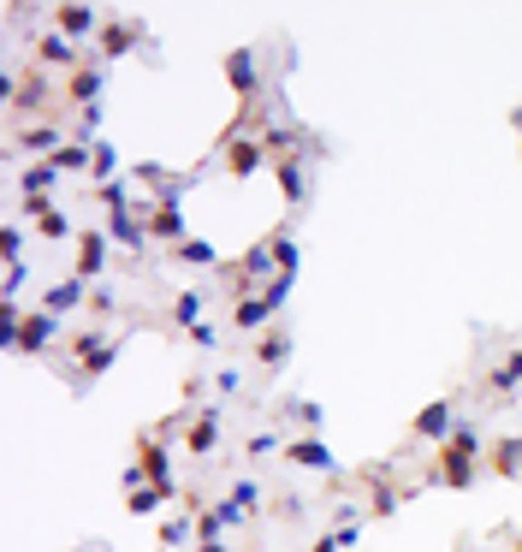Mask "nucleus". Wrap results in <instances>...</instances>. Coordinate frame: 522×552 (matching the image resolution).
<instances>
[{"instance_id":"2eb2a0df","label":"nucleus","mask_w":522,"mask_h":552,"mask_svg":"<svg viewBox=\"0 0 522 552\" xmlns=\"http://www.w3.org/2000/svg\"><path fill=\"white\" fill-rule=\"evenodd\" d=\"M261 363H286V333H279V339H267V345H261Z\"/></svg>"},{"instance_id":"f257e3e1","label":"nucleus","mask_w":522,"mask_h":552,"mask_svg":"<svg viewBox=\"0 0 522 552\" xmlns=\"http://www.w3.org/2000/svg\"><path fill=\"white\" fill-rule=\"evenodd\" d=\"M101 256H107V244H101V232H84V238H77V279H95L101 267Z\"/></svg>"},{"instance_id":"a211bd4d","label":"nucleus","mask_w":522,"mask_h":552,"mask_svg":"<svg viewBox=\"0 0 522 552\" xmlns=\"http://www.w3.org/2000/svg\"><path fill=\"white\" fill-rule=\"evenodd\" d=\"M107 173H113V149L101 143V149H95V178H107Z\"/></svg>"},{"instance_id":"4468645a","label":"nucleus","mask_w":522,"mask_h":552,"mask_svg":"<svg viewBox=\"0 0 522 552\" xmlns=\"http://www.w3.org/2000/svg\"><path fill=\"white\" fill-rule=\"evenodd\" d=\"M517 380H522V351H517V356H510V363H505V368H498V386H517Z\"/></svg>"},{"instance_id":"f8f14e48","label":"nucleus","mask_w":522,"mask_h":552,"mask_svg":"<svg viewBox=\"0 0 522 552\" xmlns=\"http://www.w3.org/2000/svg\"><path fill=\"white\" fill-rule=\"evenodd\" d=\"M25 143H30V149H60V131H54V125H30Z\"/></svg>"},{"instance_id":"39448f33","label":"nucleus","mask_w":522,"mask_h":552,"mask_svg":"<svg viewBox=\"0 0 522 552\" xmlns=\"http://www.w3.org/2000/svg\"><path fill=\"white\" fill-rule=\"evenodd\" d=\"M60 30H65V36H89V30H95V13H84V6H65V13H60Z\"/></svg>"},{"instance_id":"6e6552de","label":"nucleus","mask_w":522,"mask_h":552,"mask_svg":"<svg viewBox=\"0 0 522 552\" xmlns=\"http://www.w3.org/2000/svg\"><path fill=\"white\" fill-rule=\"evenodd\" d=\"M113 238H119V244H143V220H131V214H113Z\"/></svg>"},{"instance_id":"f3484780","label":"nucleus","mask_w":522,"mask_h":552,"mask_svg":"<svg viewBox=\"0 0 522 552\" xmlns=\"http://www.w3.org/2000/svg\"><path fill=\"white\" fill-rule=\"evenodd\" d=\"M95 89H101V72H84V77L72 84V95H95Z\"/></svg>"},{"instance_id":"20e7f679","label":"nucleus","mask_w":522,"mask_h":552,"mask_svg":"<svg viewBox=\"0 0 522 552\" xmlns=\"http://www.w3.org/2000/svg\"><path fill=\"white\" fill-rule=\"evenodd\" d=\"M226 72H232L237 89H256V54H232V60H226Z\"/></svg>"},{"instance_id":"ddd939ff","label":"nucleus","mask_w":522,"mask_h":552,"mask_svg":"<svg viewBox=\"0 0 522 552\" xmlns=\"http://www.w3.org/2000/svg\"><path fill=\"white\" fill-rule=\"evenodd\" d=\"M196 315H202V297H196V291H185V297H178V321H196Z\"/></svg>"},{"instance_id":"9d476101","label":"nucleus","mask_w":522,"mask_h":552,"mask_svg":"<svg viewBox=\"0 0 522 552\" xmlns=\"http://www.w3.org/2000/svg\"><path fill=\"white\" fill-rule=\"evenodd\" d=\"M54 173H60V166H54V161L30 166V173H25V190H30V196H36V190H48V185H54Z\"/></svg>"},{"instance_id":"0eeeda50","label":"nucleus","mask_w":522,"mask_h":552,"mask_svg":"<svg viewBox=\"0 0 522 552\" xmlns=\"http://www.w3.org/2000/svg\"><path fill=\"white\" fill-rule=\"evenodd\" d=\"M72 303H84V279H65L48 291V309H72Z\"/></svg>"},{"instance_id":"1a4fd4ad","label":"nucleus","mask_w":522,"mask_h":552,"mask_svg":"<svg viewBox=\"0 0 522 552\" xmlns=\"http://www.w3.org/2000/svg\"><path fill=\"white\" fill-rule=\"evenodd\" d=\"M125 505H131V511H143V517H149L155 505H161V487H137V481H131V499H125Z\"/></svg>"},{"instance_id":"7ed1b4c3","label":"nucleus","mask_w":522,"mask_h":552,"mask_svg":"<svg viewBox=\"0 0 522 552\" xmlns=\"http://www.w3.org/2000/svg\"><path fill=\"white\" fill-rule=\"evenodd\" d=\"M291 457H297V464H309V469H333V452H326L321 439H303V446H291Z\"/></svg>"},{"instance_id":"9b49d317","label":"nucleus","mask_w":522,"mask_h":552,"mask_svg":"<svg viewBox=\"0 0 522 552\" xmlns=\"http://www.w3.org/2000/svg\"><path fill=\"white\" fill-rule=\"evenodd\" d=\"M416 427H422V434H446V427H451V410H446V404H434V410H422V422H416Z\"/></svg>"},{"instance_id":"f03ea898","label":"nucleus","mask_w":522,"mask_h":552,"mask_svg":"<svg viewBox=\"0 0 522 552\" xmlns=\"http://www.w3.org/2000/svg\"><path fill=\"white\" fill-rule=\"evenodd\" d=\"M54 339V315H30V326H25V339H18V351H36V345H48Z\"/></svg>"},{"instance_id":"dca6fc26","label":"nucleus","mask_w":522,"mask_h":552,"mask_svg":"<svg viewBox=\"0 0 522 552\" xmlns=\"http://www.w3.org/2000/svg\"><path fill=\"white\" fill-rule=\"evenodd\" d=\"M185 256H190V262H196V267H208V262H214V250H208V244H196V238L185 244Z\"/></svg>"},{"instance_id":"423d86ee","label":"nucleus","mask_w":522,"mask_h":552,"mask_svg":"<svg viewBox=\"0 0 522 552\" xmlns=\"http://www.w3.org/2000/svg\"><path fill=\"white\" fill-rule=\"evenodd\" d=\"M155 232H166V238H178V232H185V214H178V202H161V208H155Z\"/></svg>"}]
</instances>
